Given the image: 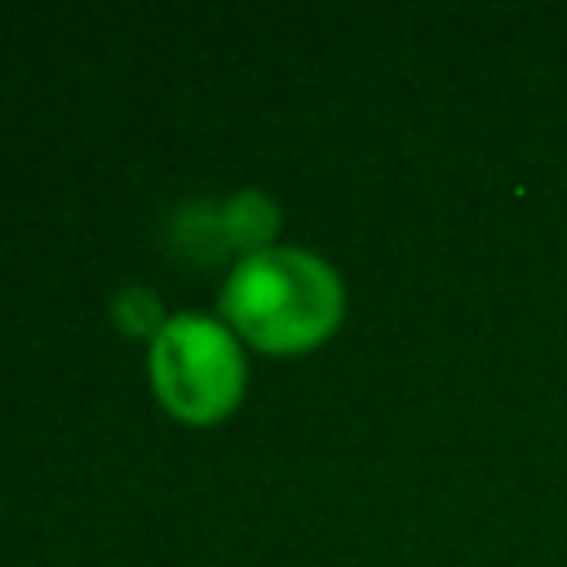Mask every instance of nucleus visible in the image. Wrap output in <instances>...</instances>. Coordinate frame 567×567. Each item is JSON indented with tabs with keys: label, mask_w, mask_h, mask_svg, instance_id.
Masks as SVG:
<instances>
[{
	"label": "nucleus",
	"mask_w": 567,
	"mask_h": 567,
	"mask_svg": "<svg viewBox=\"0 0 567 567\" xmlns=\"http://www.w3.org/2000/svg\"><path fill=\"white\" fill-rule=\"evenodd\" d=\"M346 292L337 270L306 248L239 257L221 288V319L266 354H301L341 323Z\"/></svg>",
	"instance_id": "f257e3e1"
},
{
	"label": "nucleus",
	"mask_w": 567,
	"mask_h": 567,
	"mask_svg": "<svg viewBox=\"0 0 567 567\" xmlns=\"http://www.w3.org/2000/svg\"><path fill=\"white\" fill-rule=\"evenodd\" d=\"M151 385L177 421L213 425L244 394V350L213 315H168L151 337Z\"/></svg>",
	"instance_id": "f03ea898"
},
{
	"label": "nucleus",
	"mask_w": 567,
	"mask_h": 567,
	"mask_svg": "<svg viewBox=\"0 0 567 567\" xmlns=\"http://www.w3.org/2000/svg\"><path fill=\"white\" fill-rule=\"evenodd\" d=\"M275 230H279V208L270 195L261 190H239L217 208V235L226 248H239L244 257L275 248Z\"/></svg>",
	"instance_id": "7ed1b4c3"
},
{
	"label": "nucleus",
	"mask_w": 567,
	"mask_h": 567,
	"mask_svg": "<svg viewBox=\"0 0 567 567\" xmlns=\"http://www.w3.org/2000/svg\"><path fill=\"white\" fill-rule=\"evenodd\" d=\"M115 323L124 328V332H159L164 323H168V315L159 310V297L151 292V288H124L120 297H115Z\"/></svg>",
	"instance_id": "20e7f679"
}]
</instances>
